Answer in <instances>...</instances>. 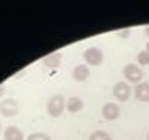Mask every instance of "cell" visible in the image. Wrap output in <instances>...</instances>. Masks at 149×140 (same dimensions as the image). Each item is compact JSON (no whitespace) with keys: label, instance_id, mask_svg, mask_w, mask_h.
I'll use <instances>...</instances> for the list:
<instances>
[{"label":"cell","instance_id":"obj_1","mask_svg":"<svg viewBox=\"0 0 149 140\" xmlns=\"http://www.w3.org/2000/svg\"><path fill=\"white\" fill-rule=\"evenodd\" d=\"M66 98L61 95V94H57V95H52L51 98L48 100L46 103V112L49 113V116L52 118H58L63 110L66 109Z\"/></svg>","mask_w":149,"mask_h":140},{"label":"cell","instance_id":"obj_2","mask_svg":"<svg viewBox=\"0 0 149 140\" xmlns=\"http://www.w3.org/2000/svg\"><path fill=\"white\" fill-rule=\"evenodd\" d=\"M103 51L97 46H90L84 51V60L88 66H100L103 63Z\"/></svg>","mask_w":149,"mask_h":140},{"label":"cell","instance_id":"obj_3","mask_svg":"<svg viewBox=\"0 0 149 140\" xmlns=\"http://www.w3.org/2000/svg\"><path fill=\"white\" fill-rule=\"evenodd\" d=\"M19 110V104L15 98H5L0 101V115L5 118H12L15 116Z\"/></svg>","mask_w":149,"mask_h":140},{"label":"cell","instance_id":"obj_4","mask_svg":"<svg viewBox=\"0 0 149 140\" xmlns=\"http://www.w3.org/2000/svg\"><path fill=\"white\" fill-rule=\"evenodd\" d=\"M124 78L131 84H140V81L143 79V72L136 64H127L124 67Z\"/></svg>","mask_w":149,"mask_h":140},{"label":"cell","instance_id":"obj_5","mask_svg":"<svg viewBox=\"0 0 149 140\" xmlns=\"http://www.w3.org/2000/svg\"><path fill=\"white\" fill-rule=\"evenodd\" d=\"M131 91H133L131 86L127 82H124V81L116 82L113 85V95H115V98L118 101H127L130 98V95H131Z\"/></svg>","mask_w":149,"mask_h":140},{"label":"cell","instance_id":"obj_6","mask_svg":"<svg viewBox=\"0 0 149 140\" xmlns=\"http://www.w3.org/2000/svg\"><path fill=\"white\" fill-rule=\"evenodd\" d=\"M119 113H121V109L116 103H106L103 107H102V116L106 119V121H115L118 119L119 116Z\"/></svg>","mask_w":149,"mask_h":140},{"label":"cell","instance_id":"obj_7","mask_svg":"<svg viewBox=\"0 0 149 140\" xmlns=\"http://www.w3.org/2000/svg\"><path fill=\"white\" fill-rule=\"evenodd\" d=\"M134 97L139 101L148 103L149 101V82H140L134 86Z\"/></svg>","mask_w":149,"mask_h":140},{"label":"cell","instance_id":"obj_8","mask_svg":"<svg viewBox=\"0 0 149 140\" xmlns=\"http://www.w3.org/2000/svg\"><path fill=\"white\" fill-rule=\"evenodd\" d=\"M72 78L76 82H85L90 78V67L85 64H78L74 66L73 72H72Z\"/></svg>","mask_w":149,"mask_h":140},{"label":"cell","instance_id":"obj_9","mask_svg":"<svg viewBox=\"0 0 149 140\" xmlns=\"http://www.w3.org/2000/svg\"><path fill=\"white\" fill-rule=\"evenodd\" d=\"M3 137H5V140H24V133L18 127L10 125L3 131Z\"/></svg>","mask_w":149,"mask_h":140},{"label":"cell","instance_id":"obj_10","mask_svg":"<svg viewBox=\"0 0 149 140\" xmlns=\"http://www.w3.org/2000/svg\"><path fill=\"white\" fill-rule=\"evenodd\" d=\"M61 58H63V54H61V52H52V54H49L48 57H45V58L42 60V63H43L45 67L55 69V67L60 66Z\"/></svg>","mask_w":149,"mask_h":140},{"label":"cell","instance_id":"obj_11","mask_svg":"<svg viewBox=\"0 0 149 140\" xmlns=\"http://www.w3.org/2000/svg\"><path fill=\"white\" fill-rule=\"evenodd\" d=\"M66 109L72 113H76V112L82 110L84 109V100L79 97H70L66 101Z\"/></svg>","mask_w":149,"mask_h":140},{"label":"cell","instance_id":"obj_12","mask_svg":"<svg viewBox=\"0 0 149 140\" xmlns=\"http://www.w3.org/2000/svg\"><path fill=\"white\" fill-rule=\"evenodd\" d=\"M90 140H112V137H110L109 133H106L103 130H95V131L91 133Z\"/></svg>","mask_w":149,"mask_h":140},{"label":"cell","instance_id":"obj_13","mask_svg":"<svg viewBox=\"0 0 149 140\" xmlns=\"http://www.w3.org/2000/svg\"><path fill=\"white\" fill-rule=\"evenodd\" d=\"M137 61L140 66H149V52L148 51H140L137 54Z\"/></svg>","mask_w":149,"mask_h":140},{"label":"cell","instance_id":"obj_14","mask_svg":"<svg viewBox=\"0 0 149 140\" xmlns=\"http://www.w3.org/2000/svg\"><path fill=\"white\" fill-rule=\"evenodd\" d=\"M27 140H51V137L45 133H31L27 137Z\"/></svg>","mask_w":149,"mask_h":140},{"label":"cell","instance_id":"obj_15","mask_svg":"<svg viewBox=\"0 0 149 140\" xmlns=\"http://www.w3.org/2000/svg\"><path fill=\"white\" fill-rule=\"evenodd\" d=\"M116 34H118V37H121V39H127V37H130V34H131V30L130 29H122Z\"/></svg>","mask_w":149,"mask_h":140},{"label":"cell","instance_id":"obj_16","mask_svg":"<svg viewBox=\"0 0 149 140\" xmlns=\"http://www.w3.org/2000/svg\"><path fill=\"white\" fill-rule=\"evenodd\" d=\"M5 88H6V86H5V84H0V97H2V95L5 94V91H6Z\"/></svg>","mask_w":149,"mask_h":140},{"label":"cell","instance_id":"obj_17","mask_svg":"<svg viewBox=\"0 0 149 140\" xmlns=\"http://www.w3.org/2000/svg\"><path fill=\"white\" fill-rule=\"evenodd\" d=\"M145 34L149 37V25H146V27H145Z\"/></svg>","mask_w":149,"mask_h":140},{"label":"cell","instance_id":"obj_18","mask_svg":"<svg viewBox=\"0 0 149 140\" xmlns=\"http://www.w3.org/2000/svg\"><path fill=\"white\" fill-rule=\"evenodd\" d=\"M146 51H148V52H149V42L146 43Z\"/></svg>","mask_w":149,"mask_h":140},{"label":"cell","instance_id":"obj_19","mask_svg":"<svg viewBox=\"0 0 149 140\" xmlns=\"http://www.w3.org/2000/svg\"><path fill=\"white\" fill-rule=\"evenodd\" d=\"M0 133H2V122H0Z\"/></svg>","mask_w":149,"mask_h":140},{"label":"cell","instance_id":"obj_20","mask_svg":"<svg viewBox=\"0 0 149 140\" xmlns=\"http://www.w3.org/2000/svg\"><path fill=\"white\" fill-rule=\"evenodd\" d=\"M148 140H149V133H148Z\"/></svg>","mask_w":149,"mask_h":140}]
</instances>
